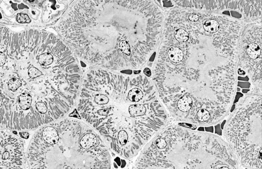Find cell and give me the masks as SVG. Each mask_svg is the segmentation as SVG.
Listing matches in <instances>:
<instances>
[{
	"instance_id": "5",
	"label": "cell",
	"mask_w": 262,
	"mask_h": 169,
	"mask_svg": "<svg viewBox=\"0 0 262 169\" xmlns=\"http://www.w3.org/2000/svg\"><path fill=\"white\" fill-rule=\"evenodd\" d=\"M222 130L241 168L262 169V89L253 88L239 99Z\"/></svg>"
},
{
	"instance_id": "17",
	"label": "cell",
	"mask_w": 262,
	"mask_h": 169,
	"mask_svg": "<svg viewBox=\"0 0 262 169\" xmlns=\"http://www.w3.org/2000/svg\"><path fill=\"white\" fill-rule=\"evenodd\" d=\"M6 62V56L3 52H0V67L4 65Z\"/></svg>"
},
{
	"instance_id": "15",
	"label": "cell",
	"mask_w": 262,
	"mask_h": 169,
	"mask_svg": "<svg viewBox=\"0 0 262 169\" xmlns=\"http://www.w3.org/2000/svg\"><path fill=\"white\" fill-rule=\"evenodd\" d=\"M17 22L19 23H30L31 22V19L28 15L26 14H23V13H19L17 15Z\"/></svg>"
},
{
	"instance_id": "12",
	"label": "cell",
	"mask_w": 262,
	"mask_h": 169,
	"mask_svg": "<svg viewBox=\"0 0 262 169\" xmlns=\"http://www.w3.org/2000/svg\"><path fill=\"white\" fill-rule=\"evenodd\" d=\"M22 85V81L18 78L14 77L9 80L8 82V88L11 91L15 92Z\"/></svg>"
},
{
	"instance_id": "14",
	"label": "cell",
	"mask_w": 262,
	"mask_h": 169,
	"mask_svg": "<svg viewBox=\"0 0 262 169\" xmlns=\"http://www.w3.org/2000/svg\"><path fill=\"white\" fill-rule=\"evenodd\" d=\"M35 107L37 111L42 114H46L48 111V107L44 102H37L35 104Z\"/></svg>"
},
{
	"instance_id": "6",
	"label": "cell",
	"mask_w": 262,
	"mask_h": 169,
	"mask_svg": "<svg viewBox=\"0 0 262 169\" xmlns=\"http://www.w3.org/2000/svg\"><path fill=\"white\" fill-rule=\"evenodd\" d=\"M42 139L44 144L53 145L59 140V133L55 126H48L42 131Z\"/></svg>"
},
{
	"instance_id": "2",
	"label": "cell",
	"mask_w": 262,
	"mask_h": 169,
	"mask_svg": "<svg viewBox=\"0 0 262 169\" xmlns=\"http://www.w3.org/2000/svg\"><path fill=\"white\" fill-rule=\"evenodd\" d=\"M98 86H85L75 108L120 158L136 157L155 135L173 122L158 92L134 101L129 99L125 84Z\"/></svg>"
},
{
	"instance_id": "9",
	"label": "cell",
	"mask_w": 262,
	"mask_h": 169,
	"mask_svg": "<svg viewBox=\"0 0 262 169\" xmlns=\"http://www.w3.org/2000/svg\"><path fill=\"white\" fill-rule=\"evenodd\" d=\"M119 49H120V51L123 55L126 56V57H129V60L133 64V67H135L133 61H132L131 58L129 57H131V55H132V51H131V46H130L129 42L126 40H122L120 42V44H119Z\"/></svg>"
},
{
	"instance_id": "18",
	"label": "cell",
	"mask_w": 262,
	"mask_h": 169,
	"mask_svg": "<svg viewBox=\"0 0 262 169\" xmlns=\"http://www.w3.org/2000/svg\"><path fill=\"white\" fill-rule=\"evenodd\" d=\"M220 124H221V123L216 124L214 126H215L216 134H218L219 136H222V129L220 127Z\"/></svg>"
},
{
	"instance_id": "11",
	"label": "cell",
	"mask_w": 262,
	"mask_h": 169,
	"mask_svg": "<svg viewBox=\"0 0 262 169\" xmlns=\"http://www.w3.org/2000/svg\"><path fill=\"white\" fill-rule=\"evenodd\" d=\"M174 36L177 41L179 42H187L189 39V34L184 29H178L174 32Z\"/></svg>"
},
{
	"instance_id": "20",
	"label": "cell",
	"mask_w": 262,
	"mask_h": 169,
	"mask_svg": "<svg viewBox=\"0 0 262 169\" xmlns=\"http://www.w3.org/2000/svg\"><path fill=\"white\" fill-rule=\"evenodd\" d=\"M19 134H20L21 137L23 139H28L29 137V134L28 132H20Z\"/></svg>"
},
{
	"instance_id": "13",
	"label": "cell",
	"mask_w": 262,
	"mask_h": 169,
	"mask_svg": "<svg viewBox=\"0 0 262 169\" xmlns=\"http://www.w3.org/2000/svg\"><path fill=\"white\" fill-rule=\"evenodd\" d=\"M28 73L29 77L31 79H35L36 78L42 75L43 74L42 72L39 70V69H37V67H32L29 69Z\"/></svg>"
},
{
	"instance_id": "3",
	"label": "cell",
	"mask_w": 262,
	"mask_h": 169,
	"mask_svg": "<svg viewBox=\"0 0 262 169\" xmlns=\"http://www.w3.org/2000/svg\"><path fill=\"white\" fill-rule=\"evenodd\" d=\"M137 169H241L222 136L171 123L155 135L139 153Z\"/></svg>"
},
{
	"instance_id": "16",
	"label": "cell",
	"mask_w": 262,
	"mask_h": 169,
	"mask_svg": "<svg viewBox=\"0 0 262 169\" xmlns=\"http://www.w3.org/2000/svg\"><path fill=\"white\" fill-rule=\"evenodd\" d=\"M200 19V17L197 14H190L189 17H188V19L191 22L193 23H195V22H198L199 20Z\"/></svg>"
},
{
	"instance_id": "19",
	"label": "cell",
	"mask_w": 262,
	"mask_h": 169,
	"mask_svg": "<svg viewBox=\"0 0 262 169\" xmlns=\"http://www.w3.org/2000/svg\"><path fill=\"white\" fill-rule=\"evenodd\" d=\"M143 74H145V75L147 77H150L152 75L151 70L148 67H145L143 70Z\"/></svg>"
},
{
	"instance_id": "7",
	"label": "cell",
	"mask_w": 262,
	"mask_h": 169,
	"mask_svg": "<svg viewBox=\"0 0 262 169\" xmlns=\"http://www.w3.org/2000/svg\"><path fill=\"white\" fill-rule=\"evenodd\" d=\"M32 98L30 94L24 92L19 97V104L21 108L24 111H27L30 108L32 104Z\"/></svg>"
},
{
	"instance_id": "4",
	"label": "cell",
	"mask_w": 262,
	"mask_h": 169,
	"mask_svg": "<svg viewBox=\"0 0 262 169\" xmlns=\"http://www.w3.org/2000/svg\"><path fill=\"white\" fill-rule=\"evenodd\" d=\"M75 119L69 117L54 124L59 140L45 144L46 168L110 169V150L102 137L84 120Z\"/></svg>"
},
{
	"instance_id": "1",
	"label": "cell",
	"mask_w": 262,
	"mask_h": 169,
	"mask_svg": "<svg viewBox=\"0 0 262 169\" xmlns=\"http://www.w3.org/2000/svg\"><path fill=\"white\" fill-rule=\"evenodd\" d=\"M177 63L157 58L154 79L173 122L214 126L230 113L237 94L234 45H183Z\"/></svg>"
},
{
	"instance_id": "22",
	"label": "cell",
	"mask_w": 262,
	"mask_h": 169,
	"mask_svg": "<svg viewBox=\"0 0 262 169\" xmlns=\"http://www.w3.org/2000/svg\"><path fill=\"white\" fill-rule=\"evenodd\" d=\"M1 99H2V94H1V90H0V102L1 101Z\"/></svg>"
},
{
	"instance_id": "8",
	"label": "cell",
	"mask_w": 262,
	"mask_h": 169,
	"mask_svg": "<svg viewBox=\"0 0 262 169\" xmlns=\"http://www.w3.org/2000/svg\"><path fill=\"white\" fill-rule=\"evenodd\" d=\"M203 28L205 31L209 33H216L220 29V25L218 22L215 20H206L204 23Z\"/></svg>"
},
{
	"instance_id": "21",
	"label": "cell",
	"mask_w": 262,
	"mask_h": 169,
	"mask_svg": "<svg viewBox=\"0 0 262 169\" xmlns=\"http://www.w3.org/2000/svg\"><path fill=\"white\" fill-rule=\"evenodd\" d=\"M204 129H205V131L213 133V128L212 126H208V127H204Z\"/></svg>"
},
{
	"instance_id": "10",
	"label": "cell",
	"mask_w": 262,
	"mask_h": 169,
	"mask_svg": "<svg viewBox=\"0 0 262 169\" xmlns=\"http://www.w3.org/2000/svg\"><path fill=\"white\" fill-rule=\"evenodd\" d=\"M38 61L41 65L48 66L51 65L53 62L54 58L51 54L44 53L39 56Z\"/></svg>"
}]
</instances>
